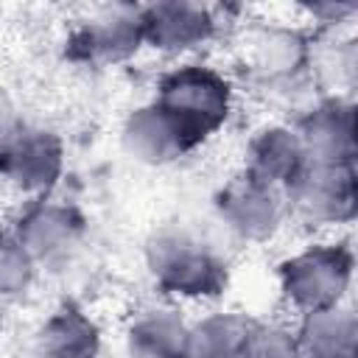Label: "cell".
<instances>
[{
    "instance_id": "cell-1",
    "label": "cell",
    "mask_w": 358,
    "mask_h": 358,
    "mask_svg": "<svg viewBox=\"0 0 358 358\" xmlns=\"http://www.w3.org/2000/svg\"><path fill=\"white\" fill-rule=\"evenodd\" d=\"M145 271L157 291L179 302H213L229 285V266L224 255L182 224L154 229L143 249Z\"/></svg>"
},
{
    "instance_id": "cell-2",
    "label": "cell",
    "mask_w": 358,
    "mask_h": 358,
    "mask_svg": "<svg viewBox=\"0 0 358 358\" xmlns=\"http://www.w3.org/2000/svg\"><path fill=\"white\" fill-rule=\"evenodd\" d=\"M355 277V252L347 238L310 241L277 263V288L296 313H313L347 302Z\"/></svg>"
},
{
    "instance_id": "cell-3",
    "label": "cell",
    "mask_w": 358,
    "mask_h": 358,
    "mask_svg": "<svg viewBox=\"0 0 358 358\" xmlns=\"http://www.w3.org/2000/svg\"><path fill=\"white\" fill-rule=\"evenodd\" d=\"M313 36L302 25L288 22H255L246 25L238 59L246 78L266 92H288L316 87L310 76Z\"/></svg>"
},
{
    "instance_id": "cell-4",
    "label": "cell",
    "mask_w": 358,
    "mask_h": 358,
    "mask_svg": "<svg viewBox=\"0 0 358 358\" xmlns=\"http://www.w3.org/2000/svg\"><path fill=\"white\" fill-rule=\"evenodd\" d=\"M151 101L207 143L235 112V84L224 70L207 62H182L157 78Z\"/></svg>"
},
{
    "instance_id": "cell-5",
    "label": "cell",
    "mask_w": 358,
    "mask_h": 358,
    "mask_svg": "<svg viewBox=\"0 0 358 358\" xmlns=\"http://www.w3.org/2000/svg\"><path fill=\"white\" fill-rule=\"evenodd\" d=\"M288 215L310 229H341L358 213L355 162L308 159L302 173L285 187Z\"/></svg>"
},
{
    "instance_id": "cell-6",
    "label": "cell",
    "mask_w": 358,
    "mask_h": 358,
    "mask_svg": "<svg viewBox=\"0 0 358 358\" xmlns=\"http://www.w3.org/2000/svg\"><path fill=\"white\" fill-rule=\"evenodd\" d=\"M213 210L227 232H232L243 243H266L271 241L285 218L288 204L285 193L243 168L229 176L213 196Z\"/></svg>"
},
{
    "instance_id": "cell-7",
    "label": "cell",
    "mask_w": 358,
    "mask_h": 358,
    "mask_svg": "<svg viewBox=\"0 0 358 358\" xmlns=\"http://www.w3.org/2000/svg\"><path fill=\"white\" fill-rule=\"evenodd\" d=\"M143 48L140 6H112L70 31L64 56L87 67H115L137 56Z\"/></svg>"
},
{
    "instance_id": "cell-8",
    "label": "cell",
    "mask_w": 358,
    "mask_h": 358,
    "mask_svg": "<svg viewBox=\"0 0 358 358\" xmlns=\"http://www.w3.org/2000/svg\"><path fill=\"white\" fill-rule=\"evenodd\" d=\"M140 25L145 48L162 56H187L218 36L221 14L204 3L162 0L140 6Z\"/></svg>"
},
{
    "instance_id": "cell-9",
    "label": "cell",
    "mask_w": 358,
    "mask_h": 358,
    "mask_svg": "<svg viewBox=\"0 0 358 358\" xmlns=\"http://www.w3.org/2000/svg\"><path fill=\"white\" fill-rule=\"evenodd\" d=\"M120 145L134 162L162 168L185 159L199 145H204V140L193 134L182 120H176L168 109H162L157 101H148L134 106L123 117Z\"/></svg>"
},
{
    "instance_id": "cell-10",
    "label": "cell",
    "mask_w": 358,
    "mask_h": 358,
    "mask_svg": "<svg viewBox=\"0 0 358 358\" xmlns=\"http://www.w3.org/2000/svg\"><path fill=\"white\" fill-rule=\"evenodd\" d=\"M11 232L36 266L59 263L78 249L87 232V221L78 213V207L45 196L22 204V210L11 224Z\"/></svg>"
},
{
    "instance_id": "cell-11",
    "label": "cell",
    "mask_w": 358,
    "mask_h": 358,
    "mask_svg": "<svg viewBox=\"0 0 358 358\" xmlns=\"http://www.w3.org/2000/svg\"><path fill=\"white\" fill-rule=\"evenodd\" d=\"M64 173V143L53 129L25 126L0 159V179L25 201L53 193Z\"/></svg>"
},
{
    "instance_id": "cell-12",
    "label": "cell",
    "mask_w": 358,
    "mask_h": 358,
    "mask_svg": "<svg viewBox=\"0 0 358 358\" xmlns=\"http://www.w3.org/2000/svg\"><path fill=\"white\" fill-rule=\"evenodd\" d=\"M316 162H355V101L352 95H316L291 123Z\"/></svg>"
},
{
    "instance_id": "cell-13",
    "label": "cell",
    "mask_w": 358,
    "mask_h": 358,
    "mask_svg": "<svg viewBox=\"0 0 358 358\" xmlns=\"http://www.w3.org/2000/svg\"><path fill=\"white\" fill-rule=\"evenodd\" d=\"M308 165L305 145L291 123H266L252 131L243 151V171L280 187H285L302 173Z\"/></svg>"
},
{
    "instance_id": "cell-14",
    "label": "cell",
    "mask_w": 358,
    "mask_h": 358,
    "mask_svg": "<svg viewBox=\"0 0 358 358\" xmlns=\"http://www.w3.org/2000/svg\"><path fill=\"white\" fill-rule=\"evenodd\" d=\"M101 324L76 302H62L34 333V358H101Z\"/></svg>"
},
{
    "instance_id": "cell-15",
    "label": "cell",
    "mask_w": 358,
    "mask_h": 358,
    "mask_svg": "<svg viewBox=\"0 0 358 358\" xmlns=\"http://www.w3.org/2000/svg\"><path fill=\"white\" fill-rule=\"evenodd\" d=\"M129 358H190V322L171 305H151L126 324Z\"/></svg>"
},
{
    "instance_id": "cell-16",
    "label": "cell",
    "mask_w": 358,
    "mask_h": 358,
    "mask_svg": "<svg viewBox=\"0 0 358 358\" xmlns=\"http://www.w3.org/2000/svg\"><path fill=\"white\" fill-rule=\"evenodd\" d=\"M294 336L302 358H358V316L347 302L302 313Z\"/></svg>"
},
{
    "instance_id": "cell-17",
    "label": "cell",
    "mask_w": 358,
    "mask_h": 358,
    "mask_svg": "<svg viewBox=\"0 0 358 358\" xmlns=\"http://www.w3.org/2000/svg\"><path fill=\"white\" fill-rule=\"evenodd\" d=\"M252 316L238 310H213L190 322V358H238Z\"/></svg>"
},
{
    "instance_id": "cell-18",
    "label": "cell",
    "mask_w": 358,
    "mask_h": 358,
    "mask_svg": "<svg viewBox=\"0 0 358 358\" xmlns=\"http://www.w3.org/2000/svg\"><path fill=\"white\" fill-rule=\"evenodd\" d=\"M238 358H302L294 327L282 322L252 319Z\"/></svg>"
},
{
    "instance_id": "cell-19",
    "label": "cell",
    "mask_w": 358,
    "mask_h": 358,
    "mask_svg": "<svg viewBox=\"0 0 358 358\" xmlns=\"http://www.w3.org/2000/svg\"><path fill=\"white\" fill-rule=\"evenodd\" d=\"M36 263L14 238L11 229H0V302L20 296L31 288Z\"/></svg>"
},
{
    "instance_id": "cell-20",
    "label": "cell",
    "mask_w": 358,
    "mask_h": 358,
    "mask_svg": "<svg viewBox=\"0 0 358 358\" xmlns=\"http://www.w3.org/2000/svg\"><path fill=\"white\" fill-rule=\"evenodd\" d=\"M308 22H313L322 34H336L341 25H350L358 14V6L355 3H333V0H324V3H308L302 6Z\"/></svg>"
},
{
    "instance_id": "cell-21",
    "label": "cell",
    "mask_w": 358,
    "mask_h": 358,
    "mask_svg": "<svg viewBox=\"0 0 358 358\" xmlns=\"http://www.w3.org/2000/svg\"><path fill=\"white\" fill-rule=\"evenodd\" d=\"M28 123L22 120L17 103L11 101V95L6 90H0V159L6 157V151L14 145V140L22 134Z\"/></svg>"
},
{
    "instance_id": "cell-22",
    "label": "cell",
    "mask_w": 358,
    "mask_h": 358,
    "mask_svg": "<svg viewBox=\"0 0 358 358\" xmlns=\"http://www.w3.org/2000/svg\"><path fill=\"white\" fill-rule=\"evenodd\" d=\"M3 327H6V310H3V302H0V333H3Z\"/></svg>"
}]
</instances>
